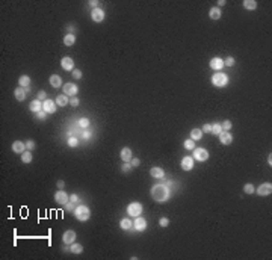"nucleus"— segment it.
<instances>
[{"label":"nucleus","mask_w":272,"mask_h":260,"mask_svg":"<svg viewBox=\"0 0 272 260\" xmlns=\"http://www.w3.org/2000/svg\"><path fill=\"white\" fill-rule=\"evenodd\" d=\"M203 138V132L200 129H192L191 130V139L192 141H200V139Z\"/></svg>","instance_id":"obj_26"},{"label":"nucleus","mask_w":272,"mask_h":260,"mask_svg":"<svg viewBox=\"0 0 272 260\" xmlns=\"http://www.w3.org/2000/svg\"><path fill=\"white\" fill-rule=\"evenodd\" d=\"M36 118H38V120H45V118H47V112H44V111L36 112Z\"/></svg>","instance_id":"obj_41"},{"label":"nucleus","mask_w":272,"mask_h":260,"mask_svg":"<svg viewBox=\"0 0 272 260\" xmlns=\"http://www.w3.org/2000/svg\"><path fill=\"white\" fill-rule=\"evenodd\" d=\"M74 43H76V36H74L73 34H68V35L64 36V44H65L67 47H71Z\"/></svg>","instance_id":"obj_25"},{"label":"nucleus","mask_w":272,"mask_h":260,"mask_svg":"<svg viewBox=\"0 0 272 260\" xmlns=\"http://www.w3.org/2000/svg\"><path fill=\"white\" fill-rule=\"evenodd\" d=\"M26 147L29 148V150H34V148H35V141H34V139H29V141L26 142Z\"/></svg>","instance_id":"obj_43"},{"label":"nucleus","mask_w":272,"mask_h":260,"mask_svg":"<svg viewBox=\"0 0 272 260\" xmlns=\"http://www.w3.org/2000/svg\"><path fill=\"white\" fill-rule=\"evenodd\" d=\"M18 83H20L21 88H27L29 83H30V77H29V76H21V77L18 79Z\"/></svg>","instance_id":"obj_29"},{"label":"nucleus","mask_w":272,"mask_h":260,"mask_svg":"<svg viewBox=\"0 0 272 260\" xmlns=\"http://www.w3.org/2000/svg\"><path fill=\"white\" fill-rule=\"evenodd\" d=\"M14 96H15V98H17L18 101H23L26 98V96H27V91H26V88H17L15 89V92H14Z\"/></svg>","instance_id":"obj_21"},{"label":"nucleus","mask_w":272,"mask_h":260,"mask_svg":"<svg viewBox=\"0 0 272 260\" xmlns=\"http://www.w3.org/2000/svg\"><path fill=\"white\" fill-rule=\"evenodd\" d=\"M79 126H80L82 129H86V127L89 126V120H88V118H80V120H79Z\"/></svg>","instance_id":"obj_36"},{"label":"nucleus","mask_w":272,"mask_h":260,"mask_svg":"<svg viewBox=\"0 0 272 260\" xmlns=\"http://www.w3.org/2000/svg\"><path fill=\"white\" fill-rule=\"evenodd\" d=\"M201 132H206V133L212 132V124H204V126H203V129H201Z\"/></svg>","instance_id":"obj_45"},{"label":"nucleus","mask_w":272,"mask_h":260,"mask_svg":"<svg viewBox=\"0 0 272 260\" xmlns=\"http://www.w3.org/2000/svg\"><path fill=\"white\" fill-rule=\"evenodd\" d=\"M127 213L130 215V216H139L141 213H142V204L141 203H138V201H135V203H130L127 207Z\"/></svg>","instance_id":"obj_4"},{"label":"nucleus","mask_w":272,"mask_h":260,"mask_svg":"<svg viewBox=\"0 0 272 260\" xmlns=\"http://www.w3.org/2000/svg\"><path fill=\"white\" fill-rule=\"evenodd\" d=\"M56 109H58V104H56V101H53V100H50V98H47V100H44L43 101V111L47 113H55L56 112Z\"/></svg>","instance_id":"obj_6"},{"label":"nucleus","mask_w":272,"mask_h":260,"mask_svg":"<svg viewBox=\"0 0 272 260\" xmlns=\"http://www.w3.org/2000/svg\"><path fill=\"white\" fill-rule=\"evenodd\" d=\"M79 103H80V101H79V98H77V97H71V98H70V104H71V106H74V107H76V106H79Z\"/></svg>","instance_id":"obj_42"},{"label":"nucleus","mask_w":272,"mask_h":260,"mask_svg":"<svg viewBox=\"0 0 272 260\" xmlns=\"http://www.w3.org/2000/svg\"><path fill=\"white\" fill-rule=\"evenodd\" d=\"M89 5H91V6H92L94 9H95V8H100V6H98V5H100V3H98V2H97V0H92V2H89Z\"/></svg>","instance_id":"obj_50"},{"label":"nucleus","mask_w":272,"mask_h":260,"mask_svg":"<svg viewBox=\"0 0 272 260\" xmlns=\"http://www.w3.org/2000/svg\"><path fill=\"white\" fill-rule=\"evenodd\" d=\"M38 100H41V101L47 100V98H45V91H39V92H38Z\"/></svg>","instance_id":"obj_46"},{"label":"nucleus","mask_w":272,"mask_h":260,"mask_svg":"<svg viewBox=\"0 0 272 260\" xmlns=\"http://www.w3.org/2000/svg\"><path fill=\"white\" fill-rule=\"evenodd\" d=\"M74 216H76L79 221L85 222V221H88L89 216H91V210L86 207V206H79V207H76V210H74Z\"/></svg>","instance_id":"obj_3"},{"label":"nucleus","mask_w":272,"mask_h":260,"mask_svg":"<svg viewBox=\"0 0 272 260\" xmlns=\"http://www.w3.org/2000/svg\"><path fill=\"white\" fill-rule=\"evenodd\" d=\"M183 145H185V148H186V150H194V148H195V142H194L192 139H187V141H185V144H183Z\"/></svg>","instance_id":"obj_33"},{"label":"nucleus","mask_w":272,"mask_h":260,"mask_svg":"<svg viewBox=\"0 0 272 260\" xmlns=\"http://www.w3.org/2000/svg\"><path fill=\"white\" fill-rule=\"evenodd\" d=\"M24 148H26V144L21 142V141L12 142V151H14V153H24Z\"/></svg>","instance_id":"obj_20"},{"label":"nucleus","mask_w":272,"mask_h":260,"mask_svg":"<svg viewBox=\"0 0 272 260\" xmlns=\"http://www.w3.org/2000/svg\"><path fill=\"white\" fill-rule=\"evenodd\" d=\"M181 168H183L185 171H191V169L194 168V159L189 157V156L183 157V159H181Z\"/></svg>","instance_id":"obj_15"},{"label":"nucleus","mask_w":272,"mask_h":260,"mask_svg":"<svg viewBox=\"0 0 272 260\" xmlns=\"http://www.w3.org/2000/svg\"><path fill=\"white\" fill-rule=\"evenodd\" d=\"M132 226H133V224H132V221H130L128 218H124V219H121V222H119V227H121L123 230H128V228H130Z\"/></svg>","instance_id":"obj_30"},{"label":"nucleus","mask_w":272,"mask_h":260,"mask_svg":"<svg viewBox=\"0 0 272 260\" xmlns=\"http://www.w3.org/2000/svg\"><path fill=\"white\" fill-rule=\"evenodd\" d=\"M77 91H79V88L74 83H65L64 85V94L68 97H76Z\"/></svg>","instance_id":"obj_9"},{"label":"nucleus","mask_w":272,"mask_h":260,"mask_svg":"<svg viewBox=\"0 0 272 260\" xmlns=\"http://www.w3.org/2000/svg\"><path fill=\"white\" fill-rule=\"evenodd\" d=\"M133 227H135V230H138V231H144L145 228H147V221H145L144 218L136 216L135 222H133Z\"/></svg>","instance_id":"obj_14"},{"label":"nucleus","mask_w":272,"mask_h":260,"mask_svg":"<svg viewBox=\"0 0 272 260\" xmlns=\"http://www.w3.org/2000/svg\"><path fill=\"white\" fill-rule=\"evenodd\" d=\"M73 77L74 79H82V71H80V70H73Z\"/></svg>","instance_id":"obj_44"},{"label":"nucleus","mask_w":272,"mask_h":260,"mask_svg":"<svg viewBox=\"0 0 272 260\" xmlns=\"http://www.w3.org/2000/svg\"><path fill=\"white\" fill-rule=\"evenodd\" d=\"M70 200H71V203H77V201H79V197H77L76 194H73V195H70Z\"/></svg>","instance_id":"obj_49"},{"label":"nucleus","mask_w":272,"mask_h":260,"mask_svg":"<svg viewBox=\"0 0 272 260\" xmlns=\"http://www.w3.org/2000/svg\"><path fill=\"white\" fill-rule=\"evenodd\" d=\"M221 15H222V11L219 8H212L210 12H209V17L212 18V20H219Z\"/></svg>","instance_id":"obj_24"},{"label":"nucleus","mask_w":272,"mask_h":260,"mask_svg":"<svg viewBox=\"0 0 272 260\" xmlns=\"http://www.w3.org/2000/svg\"><path fill=\"white\" fill-rule=\"evenodd\" d=\"M268 162H269V166H271V165H272V156H271V154H269V157H268Z\"/></svg>","instance_id":"obj_54"},{"label":"nucleus","mask_w":272,"mask_h":260,"mask_svg":"<svg viewBox=\"0 0 272 260\" xmlns=\"http://www.w3.org/2000/svg\"><path fill=\"white\" fill-rule=\"evenodd\" d=\"M224 65H227V67H233V65H234V58H233V56H228V58L224 61Z\"/></svg>","instance_id":"obj_38"},{"label":"nucleus","mask_w":272,"mask_h":260,"mask_svg":"<svg viewBox=\"0 0 272 260\" xmlns=\"http://www.w3.org/2000/svg\"><path fill=\"white\" fill-rule=\"evenodd\" d=\"M224 5H225V0H219V2H218V6H219V9H221Z\"/></svg>","instance_id":"obj_52"},{"label":"nucleus","mask_w":272,"mask_h":260,"mask_svg":"<svg viewBox=\"0 0 272 260\" xmlns=\"http://www.w3.org/2000/svg\"><path fill=\"white\" fill-rule=\"evenodd\" d=\"M70 251L73 252V254H80V252L83 251V247H82L80 243L73 242V243H71V247H70Z\"/></svg>","instance_id":"obj_27"},{"label":"nucleus","mask_w":272,"mask_h":260,"mask_svg":"<svg viewBox=\"0 0 272 260\" xmlns=\"http://www.w3.org/2000/svg\"><path fill=\"white\" fill-rule=\"evenodd\" d=\"M50 85L53 88H60L62 86V79L58 74H51L50 76Z\"/></svg>","instance_id":"obj_22"},{"label":"nucleus","mask_w":272,"mask_h":260,"mask_svg":"<svg viewBox=\"0 0 272 260\" xmlns=\"http://www.w3.org/2000/svg\"><path fill=\"white\" fill-rule=\"evenodd\" d=\"M77 234L76 231H73V230H67L65 233H64V236H62V239H64V243H68V245H71V243L76 241Z\"/></svg>","instance_id":"obj_12"},{"label":"nucleus","mask_w":272,"mask_h":260,"mask_svg":"<svg viewBox=\"0 0 272 260\" xmlns=\"http://www.w3.org/2000/svg\"><path fill=\"white\" fill-rule=\"evenodd\" d=\"M68 200H70V197H68V194L65 191H58L55 194V201L58 204H67Z\"/></svg>","instance_id":"obj_10"},{"label":"nucleus","mask_w":272,"mask_h":260,"mask_svg":"<svg viewBox=\"0 0 272 260\" xmlns=\"http://www.w3.org/2000/svg\"><path fill=\"white\" fill-rule=\"evenodd\" d=\"M68 145H70V147H77V145H79V141H77V138H74V136H70V138H68Z\"/></svg>","instance_id":"obj_34"},{"label":"nucleus","mask_w":272,"mask_h":260,"mask_svg":"<svg viewBox=\"0 0 272 260\" xmlns=\"http://www.w3.org/2000/svg\"><path fill=\"white\" fill-rule=\"evenodd\" d=\"M130 164H132V166H139L141 160H139V159H132V160H130Z\"/></svg>","instance_id":"obj_48"},{"label":"nucleus","mask_w":272,"mask_h":260,"mask_svg":"<svg viewBox=\"0 0 272 260\" xmlns=\"http://www.w3.org/2000/svg\"><path fill=\"white\" fill-rule=\"evenodd\" d=\"M89 136H91L89 132H83V138H89Z\"/></svg>","instance_id":"obj_53"},{"label":"nucleus","mask_w":272,"mask_h":260,"mask_svg":"<svg viewBox=\"0 0 272 260\" xmlns=\"http://www.w3.org/2000/svg\"><path fill=\"white\" fill-rule=\"evenodd\" d=\"M151 197H153L154 201L157 203H163L170 198V189L165 186V185H156L151 189Z\"/></svg>","instance_id":"obj_1"},{"label":"nucleus","mask_w":272,"mask_h":260,"mask_svg":"<svg viewBox=\"0 0 272 260\" xmlns=\"http://www.w3.org/2000/svg\"><path fill=\"white\" fill-rule=\"evenodd\" d=\"M64 186H65V183L62 182V180H59V182H58V188H59V189H62Z\"/></svg>","instance_id":"obj_51"},{"label":"nucleus","mask_w":272,"mask_h":260,"mask_svg":"<svg viewBox=\"0 0 272 260\" xmlns=\"http://www.w3.org/2000/svg\"><path fill=\"white\" fill-rule=\"evenodd\" d=\"M119 156H121V159L124 160V162H130L133 157H132V150L127 147H124L123 150H121V153H119Z\"/></svg>","instance_id":"obj_18"},{"label":"nucleus","mask_w":272,"mask_h":260,"mask_svg":"<svg viewBox=\"0 0 272 260\" xmlns=\"http://www.w3.org/2000/svg\"><path fill=\"white\" fill-rule=\"evenodd\" d=\"M243 191H245V194H254V186L251 185V183H248V185H245L243 186Z\"/></svg>","instance_id":"obj_35"},{"label":"nucleus","mask_w":272,"mask_h":260,"mask_svg":"<svg viewBox=\"0 0 272 260\" xmlns=\"http://www.w3.org/2000/svg\"><path fill=\"white\" fill-rule=\"evenodd\" d=\"M221 132H222V126L219 124V122L212 124V132H210V133H213V135H219Z\"/></svg>","instance_id":"obj_32"},{"label":"nucleus","mask_w":272,"mask_h":260,"mask_svg":"<svg viewBox=\"0 0 272 260\" xmlns=\"http://www.w3.org/2000/svg\"><path fill=\"white\" fill-rule=\"evenodd\" d=\"M29 109H30L32 112H35V113L39 112V111H43V101L36 98V100H34L32 103L29 104Z\"/></svg>","instance_id":"obj_17"},{"label":"nucleus","mask_w":272,"mask_h":260,"mask_svg":"<svg viewBox=\"0 0 272 260\" xmlns=\"http://www.w3.org/2000/svg\"><path fill=\"white\" fill-rule=\"evenodd\" d=\"M60 67L65 70V71H73L74 70V61L70 56H65V58L60 59Z\"/></svg>","instance_id":"obj_8"},{"label":"nucleus","mask_w":272,"mask_h":260,"mask_svg":"<svg viewBox=\"0 0 272 260\" xmlns=\"http://www.w3.org/2000/svg\"><path fill=\"white\" fill-rule=\"evenodd\" d=\"M159 226L160 227H168L170 226V219H168V218H160V219H159Z\"/></svg>","instance_id":"obj_39"},{"label":"nucleus","mask_w":272,"mask_h":260,"mask_svg":"<svg viewBox=\"0 0 272 260\" xmlns=\"http://www.w3.org/2000/svg\"><path fill=\"white\" fill-rule=\"evenodd\" d=\"M21 160H23V164H30V162H32V154H30V151L21 153Z\"/></svg>","instance_id":"obj_31"},{"label":"nucleus","mask_w":272,"mask_h":260,"mask_svg":"<svg viewBox=\"0 0 272 260\" xmlns=\"http://www.w3.org/2000/svg\"><path fill=\"white\" fill-rule=\"evenodd\" d=\"M230 129H231V121L225 120V121L222 122V130H225V132H227V130H230Z\"/></svg>","instance_id":"obj_40"},{"label":"nucleus","mask_w":272,"mask_h":260,"mask_svg":"<svg viewBox=\"0 0 272 260\" xmlns=\"http://www.w3.org/2000/svg\"><path fill=\"white\" fill-rule=\"evenodd\" d=\"M74 204H76V203H74ZM74 204L67 203V204H65V210H68V212H73V210H74Z\"/></svg>","instance_id":"obj_47"},{"label":"nucleus","mask_w":272,"mask_h":260,"mask_svg":"<svg viewBox=\"0 0 272 260\" xmlns=\"http://www.w3.org/2000/svg\"><path fill=\"white\" fill-rule=\"evenodd\" d=\"M150 175H151V177H154V179H163L165 171L162 169L160 166H153V168L150 169Z\"/></svg>","instance_id":"obj_16"},{"label":"nucleus","mask_w":272,"mask_h":260,"mask_svg":"<svg viewBox=\"0 0 272 260\" xmlns=\"http://www.w3.org/2000/svg\"><path fill=\"white\" fill-rule=\"evenodd\" d=\"M212 83L215 85V86L218 88H224L227 83H228V77H227V74H224V73H221V71H218V73H215L212 76Z\"/></svg>","instance_id":"obj_2"},{"label":"nucleus","mask_w":272,"mask_h":260,"mask_svg":"<svg viewBox=\"0 0 272 260\" xmlns=\"http://www.w3.org/2000/svg\"><path fill=\"white\" fill-rule=\"evenodd\" d=\"M91 18H92L94 23H102L103 20H104V11H103L102 8L92 9V12H91Z\"/></svg>","instance_id":"obj_7"},{"label":"nucleus","mask_w":272,"mask_h":260,"mask_svg":"<svg viewBox=\"0 0 272 260\" xmlns=\"http://www.w3.org/2000/svg\"><path fill=\"white\" fill-rule=\"evenodd\" d=\"M218 136H219V142H221L222 145H230L233 142V136L230 135L228 132H221Z\"/></svg>","instance_id":"obj_13"},{"label":"nucleus","mask_w":272,"mask_h":260,"mask_svg":"<svg viewBox=\"0 0 272 260\" xmlns=\"http://www.w3.org/2000/svg\"><path fill=\"white\" fill-rule=\"evenodd\" d=\"M55 101H56L58 106H62V107H64V106H67V104L70 103V98H68V96H65V94H60V96L56 97Z\"/></svg>","instance_id":"obj_23"},{"label":"nucleus","mask_w":272,"mask_h":260,"mask_svg":"<svg viewBox=\"0 0 272 260\" xmlns=\"http://www.w3.org/2000/svg\"><path fill=\"white\" fill-rule=\"evenodd\" d=\"M210 68L212 70H222L224 68V61L221 58H213L210 61Z\"/></svg>","instance_id":"obj_19"},{"label":"nucleus","mask_w":272,"mask_h":260,"mask_svg":"<svg viewBox=\"0 0 272 260\" xmlns=\"http://www.w3.org/2000/svg\"><path fill=\"white\" fill-rule=\"evenodd\" d=\"M194 159H196L198 162H206L209 159V151L206 148H194Z\"/></svg>","instance_id":"obj_5"},{"label":"nucleus","mask_w":272,"mask_h":260,"mask_svg":"<svg viewBox=\"0 0 272 260\" xmlns=\"http://www.w3.org/2000/svg\"><path fill=\"white\" fill-rule=\"evenodd\" d=\"M271 192H272V185H271V183H263V185H260V186H259V189H257V194H259V195H262V197L269 195Z\"/></svg>","instance_id":"obj_11"},{"label":"nucleus","mask_w":272,"mask_h":260,"mask_svg":"<svg viewBox=\"0 0 272 260\" xmlns=\"http://www.w3.org/2000/svg\"><path fill=\"white\" fill-rule=\"evenodd\" d=\"M243 8L248 9V11H254V9H257V2H254V0H245L243 2Z\"/></svg>","instance_id":"obj_28"},{"label":"nucleus","mask_w":272,"mask_h":260,"mask_svg":"<svg viewBox=\"0 0 272 260\" xmlns=\"http://www.w3.org/2000/svg\"><path fill=\"white\" fill-rule=\"evenodd\" d=\"M132 168H133V166H132V164H128V162H124V164H123V166H121L123 173H128Z\"/></svg>","instance_id":"obj_37"}]
</instances>
